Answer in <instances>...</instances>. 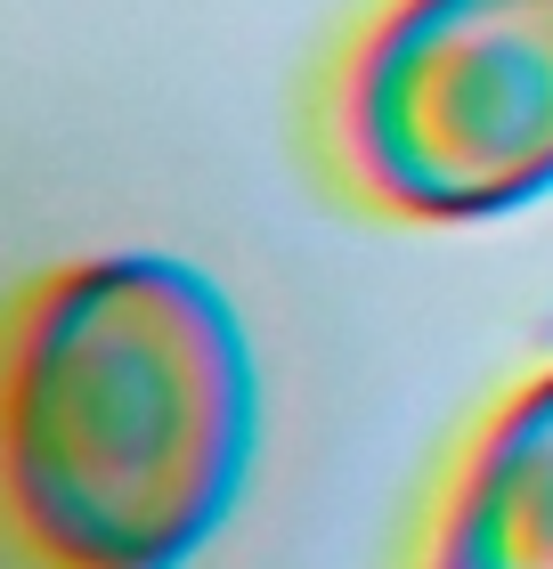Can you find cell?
<instances>
[{
  "label": "cell",
  "instance_id": "1",
  "mask_svg": "<svg viewBox=\"0 0 553 569\" xmlns=\"http://www.w3.org/2000/svg\"><path fill=\"white\" fill-rule=\"evenodd\" d=\"M260 367L179 252H73L9 301L0 521L24 569H188L245 505Z\"/></svg>",
  "mask_w": 553,
  "mask_h": 569
},
{
  "label": "cell",
  "instance_id": "2",
  "mask_svg": "<svg viewBox=\"0 0 553 569\" xmlns=\"http://www.w3.org/2000/svg\"><path fill=\"white\" fill-rule=\"evenodd\" d=\"M342 203L481 228L553 196V0H366L309 90Z\"/></svg>",
  "mask_w": 553,
  "mask_h": 569
},
{
  "label": "cell",
  "instance_id": "3",
  "mask_svg": "<svg viewBox=\"0 0 553 569\" xmlns=\"http://www.w3.org/2000/svg\"><path fill=\"white\" fill-rule=\"evenodd\" d=\"M399 569H553V358L464 423Z\"/></svg>",
  "mask_w": 553,
  "mask_h": 569
}]
</instances>
